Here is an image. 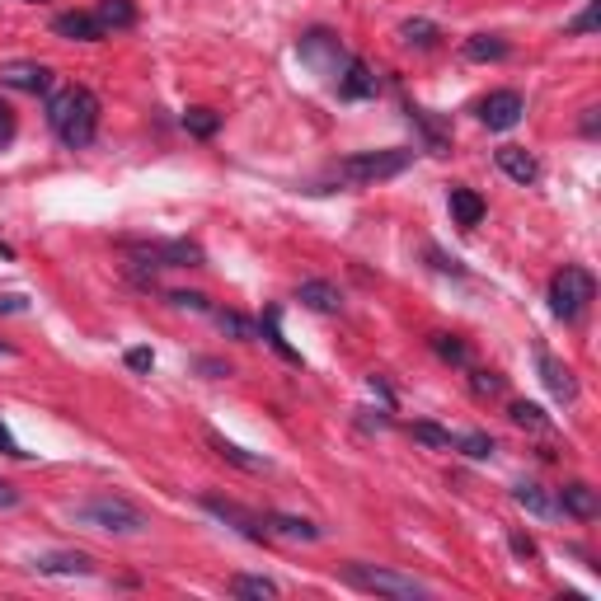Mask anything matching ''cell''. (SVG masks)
Wrapping results in <instances>:
<instances>
[{"mask_svg": "<svg viewBox=\"0 0 601 601\" xmlns=\"http://www.w3.org/2000/svg\"><path fill=\"white\" fill-rule=\"evenodd\" d=\"M47 123H52V132H57V141L71 146V151L90 146L94 132H99V99H94V90H85V85H66V90H57L52 99H47Z\"/></svg>", "mask_w": 601, "mask_h": 601, "instance_id": "cell-1", "label": "cell"}, {"mask_svg": "<svg viewBox=\"0 0 601 601\" xmlns=\"http://www.w3.org/2000/svg\"><path fill=\"white\" fill-rule=\"evenodd\" d=\"M592 296H597V278L569 263V268H559L555 278H550V310H555L559 320H578L587 306H592Z\"/></svg>", "mask_w": 601, "mask_h": 601, "instance_id": "cell-2", "label": "cell"}, {"mask_svg": "<svg viewBox=\"0 0 601 601\" xmlns=\"http://www.w3.org/2000/svg\"><path fill=\"white\" fill-rule=\"evenodd\" d=\"M343 578L353 587H362V592H376V597H395V601L428 597V583H418V578L395 569H376V564H343Z\"/></svg>", "mask_w": 601, "mask_h": 601, "instance_id": "cell-3", "label": "cell"}, {"mask_svg": "<svg viewBox=\"0 0 601 601\" xmlns=\"http://www.w3.org/2000/svg\"><path fill=\"white\" fill-rule=\"evenodd\" d=\"M409 160H414V151H362V155H348V160H339V179L343 184H381V179H395V174L409 170Z\"/></svg>", "mask_w": 601, "mask_h": 601, "instance_id": "cell-4", "label": "cell"}, {"mask_svg": "<svg viewBox=\"0 0 601 601\" xmlns=\"http://www.w3.org/2000/svg\"><path fill=\"white\" fill-rule=\"evenodd\" d=\"M76 517L94 531H113V536H141L146 531V517L141 508H132L127 498H90V503H80Z\"/></svg>", "mask_w": 601, "mask_h": 601, "instance_id": "cell-5", "label": "cell"}, {"mask_svg": "<svg viewBox=\"0 0 601 601\" xmlns=\"http://www.w3.org/2000/svg\"><path fill=\"white\" fill-rule=\"evenodd\" d=\"M296 52H301V62L324 80H339V71L348 66V52H343V43L329 29H310L306 38L296 43Z\"/></svg>", "mask_w": 601, "mask_h": 601, "instance_id": "cell-6", "label": "cell"}, {"mask_svg": "<svg viewBox=\"0 0 601 601\" xmlns=\"http://www.w3.org/2000/svg\"><path fill=\"white\" fill-rule=\"evenodd\" d=\"M522 94L517 90H494L484 104H479V123L489 127V132H508V127L522 123Z\"/></svg>", "mask_w": 601, "mask_h": 601, "instance_id": "cell-7", "label": "cell"}, {"mask_svg": "<svg viewBox=\"0 0 601 601\" xmlns=\"http://www.w3.org/2000/svg\"><path fill=\"white\" fill-rule=\"evenodd\" d=\"M202 508L212 512V517H221L226 526H235L245 540H268V526H263V517H254V512H245L240 503H231V498H216L207 494L202 498Z\"/></svg>", "mask_w": 601, "mask_h": 601, "instance_id": "cell-8", "label": "cell"}, {"mask_svg": "<svg viewBox=\"0 0 601 601\" xmlns=\"http://www.w3.org/2000/svg\"><path fill=\"white\" fill-rule=\"evenodd\" d=\"M0 85L24 90V94H52L57 76H52V66H43V62H10V66H0Z\"/></svg>", "mask_w": 601, "mask_h": 601, "instance_id": "cell-9", "label": "cell"}, {"mask_svg": "<svg viewBox=\"0 0 601 601\" xmlns=\"http://www.w3.org/2000/svg\"><path fill=\"white\" fill-rule=\"evenodd\" d=\"M334 90H339V99H376L381 80H376V71H371L367 62L348 57V66H343L339 80H334Z\"/></svg>", "mask_w": 601, "mask_h": 601, "instance_id": "cell-10", "label": "cell"}, {"mask_svg": "<svg viewBox=\"0 0 601 601\" xmlns=\"http://www.w3.org/2000/svg\"><path fill=\"white\" fill-rule=\"evenodd\" d=\"M141 259H151L155 268H198L202 249L193 240H170V245H141Z\"/></svg>", "mask_w": 601, "mask_h": 601, "instance_id": "cell-11", "label": "cell"}, {"mask_svg": "<svg viewBox=\"0 0 601 601\" xmlns=\"http://www.w3.org/2000/svg\"><path fill=\"white\" fill-rule=\"evenodd\" d=\"M52 33L71 38V43H99V38H108L104 24L94 19V10H66V15L52 19Z\"/></svg>", "mask_w": 601, "mask_h": 601, "instance_id": "cell-12", "label": "cell"}, {"mask_svg": "<svg viewBox=\"0 0 601 601\" xmlns=\"http://www.w3.org/2000/svg\"><path fill=\"white\" fill-rule=\"evenodd\" d=\"M536 367H540V376H545V386H550V395H555V400H564V404L578 400V381H573V371L564 367L555 353H545V348H540Z\"/></svg>", "mask_w": 601, "mask_h": 601, "instance_id": "cell-13", "label": "cell"}, {"mask_svg": "<svg viewBox=\"0 0 601 601\" xmlns=\"http://www.w3.org/2000/svg\"><path fill=\"white\" fill-rule=\"evenodd\" d=\"M555 508L569 512V517H578V522H592V517L601 512V503H597V489H592V484H564L559 498H555Z\"/></svg>", "mask_w": 601, "mask_h": 601, "instance_id": "cell-14", "label": "cell"}, {"mask_svg": "<svg viewBox=\"0 0 601 601\" xmlns=\"http://www.w3.org/2000/svg\"><path fill=\"white\" fill-rule=\"evenodd\" d=\"M296 301L310 310H320V315H339L343 310V292L334 287V282H320V278H310L296 287Z\"/></svg>", "mask_w": 601, "mask_h": 601, "instance_id": "cell-15", "label": "cell"}, {"mask_svg": "<svg viewBox=\"0 0 601 601\" xmlns=\"http://www.w3.org/2000/svg\"><path fill=\"white\" fill-rule=\"evenodd\" d=\"M447 202H451V216H456V226H465V231H475L479 221H484V198H479L475 188L451 184V188H447Z\"/></svg>", "mask_w": 601, "mask_h": 601, "instance_id": "cell-16", "label": "cell"}, {"mask_svg": "<svg viewBox=\"0 0 601 601\" xmlns=\"http://www.w3.org/2000/svg\"><path fill=\"white\" fill-rule=\"evenodd\" d=\"M498 170L508 174L512 184H536V179H540V160L531 151H522V146H503V151H498Z\"/></svg>", "mask_w": 601, "mask_h": 601, "instance_id": "cell-17", "label": "cell"}, {"mask_svg": "<svg viewBox=\"0 0 601 601\" xmlns=\"http://www.w3.org/2000/svg\"><path fill=\"white\" fill-rule=\"evenodd\" d=\"M404 118H409V123H414L418 132H423V146H428L432 155H447V151H451V132H447L442 123H437V118H432L428 108L409 104V108H404Z\"/></svg>", "mask_w": 601, "mask_h": 601, "instance_id": "cell-18", "label": "cell"}, {"mask_svg": "<svg viewBox=\"0 0 601 601\" xmlns=\"http://www.w3.org/2000/svg\"><path fill=\"white\" fill-rule=\"evenodd\" d=\"M33 569L57 573V578H85V573H94V564H90V555H71V550H62V555H38L33 559Z\"/></svg>", "mask_w": 601, "mask_h": 601, "instance_id": "cell-19", "label": "cell"}, {"mask_svg": "<svg viewBox=\"0 0 601 601\" xmlns=\"http://www.w3.org/2000/svg\"><path fill=\"white\" fill-rule=\"evenodd\" d=\"M263 526H268V536H287V540H320L324 536L315 522H306V517H287V512H268Z\"/></svg>", "mask_w": 601, "mask_h": 601, "instance_id": "cell-20", "label": "cell"}, {"mask_svg": "<svg viewBox=\"0 0 601 601\" xmlns=\"http://www.w3.org/2000/svg\"><path fill=\"white\" fill-rule=\"evenodd\" d=\"M94 19L104 24V33L132 29V24H137V5H132V0H99V5H94Z\"/></svg>", "mask_w": 601, "mask_h": 601, "instance_id": "cell-21", "label": "cell"}, {"mask_svg": "<svg viewBox=\"0 0 601 601\" xmlns=\"http://www.w3.org/2000/svg\"><path fill=\"white\" fill-rule=\"evenodd\" d=\"M216 324H221V334H231V339H240V343L263 339V324H254L249 315H240V310H216Z\"/></svg>", "mask_w": 601, "mask_h": 601, "instance_id": "cell-22", "label": "cell"}, {"mask_svg": "<svg viewBox=\"0 0 601 601\" xmlns=\"http://www.w3.org/2000/svg\"><path fill=\"white\" fill-rule=\"evenodd\" d=\"M207 442H212V451L221 456V461L240 465V470H268V461H263V456H249L245 447H235V442H226L221 432H207Z\"/></svg>", "mask_w": 601, "mask_h": 601, "instance_id": "cell-23", "label": "cell"}, {"mask_svg": "<svg viewBox=\"0 0 601 601\" xmlns=\"http://www.w3.org/2000/svg\"><path fill=\"white\" fill-rule=\"evenodd\" d=\"M465 57H470V62H503V57H508V43L494 38V33H475V38H465Z\"/></svg>", "mask_w": 601, "mask_h": 601, "instance_id": "cell-24", "label": "cell"}, {"mask_svg": "<svg viewBox=\"0 0 601 601\" xmlns=\"http://www.w3.org/2000/svg\"><path fill=\"white\" fill-rule=\"evenodd\" d=\"M512 498H517V503H522L526 512H536V517H555V498L545 494V489H540V484H517V489H512Z\"/></svg>", "mask_w": 601, "mask_h": 601, "instance_id": "cell-25", "label": "cell"}, {"mask_svg": "<svg viewBox=\"0 0 601 601\" xmlns=\"http://www.w3.org/2000/svg\"><path fill=\"white\" fill-rule=\"evenodd\" d=\"M231 592H235V597L263 601V597H278V583H273V578H259V573H235V578H231Z\"/></svg>", "mask_w": 601, "mask_h": 601, "instance_id": "cell-26", "label": "cell"}, {"mask_svg": "<svg viewBox=\"0 0 601 601\" xmlns=\"http://www.w3.org/2000/svg\"><path fill=\"white\" fill-rule=\"evenodd\" d=\"M432 353L442 357V362H451V367H470V348H465L456 334H432Z\"/></svg>", "mask_w": 601, "mask_h": 601, "instance_id": "cell-27", "label": "cell"}, {"mask_svg": "<svg viewBox=\"0 0 601 601\" xmlns=\"http://www.w3.org/2000/svg\"><path fill=\"white\" fill-rule=\"evenodd\" d=\"M263 339L273 343V348H278L287 362H296V367H301V353H296L292 343L282 339V310H268V315H263Z\"/></svg>", "mask_w": 601, "mask_h": 601, "instance_id": "cell-28", "label": "cell"}, {"mask_svg": "<svg viewBox=\"0 0 601 601\" xmlns=\"http://www.w3.org/2000/svg\"><path fill=\"white\" fill-rule=\"evenodd\" d=\"M414 442H423V447H432V451H456V432H447V428H437V423H414Z\"/></svg>", "mask_w": 601, "mask_h": 601, "instance_id": "cell-29", "label": "cell"}, {"mask_svg": "<svg viewBox=\"0 0 601 601\" xmlns=\"http://www.w3.org/2000/svg\"><path fill=\"white\" fill-rule=\"evenodd\" d=\"M508 418L517 423V428H531V432H550V418H545V409L540 404H526V400H517L508 409Z\"/></svg>", "mask_w": 601, "mask_h": 601, "instance_id": "cell-30", "label": "cell"}, {"mask_svg": "<svg viewBox=\"0 0 601 601\" xmlns=\"http://www.w3.org/2000/svg\"><path fill=\"white\" fill-rule=\"evenodd\" d=\"M400 38L409 47H432L437 38H442V29H437V24H428V19H409V24L400 29Z\"/></svg>", "mask_w": 601, "mask_h": 601, "instance_id": "cell-31", "label": "cell"}, {"mask_svg": "<svg viewBox=\"0 0 601 601\" xmlns=\"http://www.w3.org/2000/svg\"><path fill=\"white\" fill-rule=\"evenodd\" d=\"M184 127L193 132V137L207 141V137H216V127H221V118H216L212 108H188V113H184Z\"/></svg>", "mask_w": 601, "mask_h": 601, "instance_id": "cell-32", "label": "cell"}, {"mask_svg": "<svg viewBox=\"0 0 601 601\" xmlns=\"http://www.w3.org/2000/svg\"><path fill=\"white\" fill-rule=\"evenodd\" d=\"M456 451H465L470 461H489L494 456V437H484V432H465V437H456Z\"/></svg>", "mask_w": 601, "mask_h": 601, "instance_id": "cell-33", "label": "cell"}, {"mask_svg": "<svg viewBox=\"0 0 601 601\" xmlns=\"http://www.w3.org/2000/svg\"><path fill=\"white\" fill-rule=\"evenodd\" d=\"M470 390H475L479 400H494V395H503V376H498V371L475 367L470 371Z\"/></svg>", "mask_w": 601, "mask_h": 601, "instance_id": "cell-34", "label": "cell"}, {"mask_svg": "<svg viewBox=\"0 0 601 601\" xmlns=\"http://www.w3.org/2000/svg\"><path fill=\"white\" fill-rule=\"evenodd\" d=\"M15 132H19V118H15V108L5 104V99H0V151H5V146H10V141H15Z\"/></svg>", "mask_w": 601, "mask_h": 601, "instance_id": "cell-35", "label": "cell"}, {"mask_svg": "<svg viewBox=\"0 0 601 601\" xmlns=\"http://www.w3.org/2000/svg\"><path fill=\"white\" fill-rule=\"evenodd\" d=\"M597 19H601V0H592L583 15H578V19L569 24V33H592V29H597Z\"/></svg>", "mask_w": 601, "mask_h": 601, "instance_id": "cell-36", "label": "cell"}, {"mask_svg": "<svg viewBox=\"0 0 601 601\" xmlns=\"http://www.w3.org/2000/svg\"><path fill=\"white\" fill-rule=\"evenodd\" d=\"M0 456H10V461H24V456H29V451L15 442V432L5 428V418H0Z\"/></svg>", "mask_w": 601, "mask_h": 601, "instance_id": "cell-37", "label": "cell"}, {"mask_svg": "<svg viewBox=\"0 0 601 601\" xmlns=\"http://www.w3.org/2000/svg\"><path fill=\"white\" fill-rule=\"evenodd\" d=\"M170 306H179V310H212L202 292H170Z\"/></svg>", "mask_w": 601, "mask_h": 601, "instance_id": "cell-38", "label": "cell"}, {"mask_svg": "<svg viewBox=\"0 0 601 601\" xmlns=\"http://www.w3.org/2000/svg\"><path fill=\"white\" fill-rule=\"evenodd\" d=\"M428 259H432V268H437V273H451V278H461L465 268L456 259H447V254H442V249H428Z\"/></svg>", "mask_w": 601, "mask_h": 601, "instance_id": "cell-39", "label": "cell"}, {"mask_svg": "<svg viewBox=\"0 0 601 601\" xmlns=\"http://www.w3.org/2000/svg\"><path fill=\"white\" fill-rule=\"evenodd\" d=\"M127 367H132V371H151L155 353H151V348H127Z\"/></svg>", "mask_w": 601, "mask_h": 601, "instance_id": "cell-40", "label": "cell"}, {"mask_svg": "<svg viewBox=\"0 0 601 601\" xmlns=\"http://www.w3.org/2000/svg\"><path fill=\"white\" fill-rule=\"evenodd\" d=\"M24 310H29V301H24V296H15V292L0 296V315H24Z\"/></svg>", "mask_w": 601, "mask_h": 601, "instance_id": "cell-41", "label": "cell"}, {"mask_svg": "<svg viewBox=\"0 0 601 601\" xmlns=\"http://www.w3.org/2000/svg\"><path fill=\"white\" fill-rule=\"evenodd\" d=\"M512 555L536 559V540H531V536H517V531H512Z\"/></svg>", "mask_w": 601, "mask_h": 601, "instance_id": "cell-42", "label": "cell"}, {"mask_svg": "<svg viewBox=\"0 0 601 601\" xmlns=\"http://www.w3.org/2000/svg\"><path fill=\"white\" fill-rule=\"evenodd\" d=\"M367 386H371V395H381L386 404H395V395H390V386L381 381V376H367Z\"/></svg>", "mask_w": 601, "mask_h": 601, "instance_id": "cell-43", "label": "cell"}, {"mask_svg": "<svg viewBox=\"0 0 601 601\" xmlns=\"http://www.w3.org/2000/svg\"><path fill=\"white\" fill-rule=\"evenodd\" d=\"M19 503V489L15 484H5V479H0V508H15Z\"/></svg>", "mask_w": 601, "mask_h": 601, "instance_id": "cell-44", "label": "cell"}, {"mask_svg": "<svg viewBox=\"0 0 601 601\" xmlns=\"http://www.w3.org/2000/svg\"><path fill=\"white\" fill-rule=\"evenodd\" d=\"M597 113L601 108H583V137H597Z\"/></svg>", "mask_w": 601, "mask_h": 601, "instance_id": "cell-45", "label": "cell"}, {"mask_svg": "<svg viewBox=\"0 0 601 601\" xmlns=\"http://www.w3.org/2000/svg\"><path fill=\"white\" fill-rule=\"evenodd\" d=\"M198 367L207 371V376H231V367H226V362H212V357H202Z\"/></svg>", "mask_w": 601, "mask_h": 601, "instance_id": "cell-46", "label": "cell"}, {"mask_svg": "<svg viewBox=\"0 0 601 601\" xmlns=\"http://www.w3.org/2000/svg\"><path fill=\"white\" fill-rule=\"evenodd\" d=\"M0 259H15V249H10V245H0Z\"/></svg>", "mask_w": 601, "mask_h": 601, "instance_id": "cell-47", "label": "cell"}, {"mask_svg": "<svg viewBox=\"0 0 601 601\" xmlns=\"http://www.w3.org/2000/svg\"><path fill=\"white\" fill-rule=\"evenodd\" d=\"M5 353H10V343H0V357H5Z\"/></svg>", "mask_w": 601, "mask_h": 601, "instance_id": "cell-48", "label": "cell"}]
</instances>
